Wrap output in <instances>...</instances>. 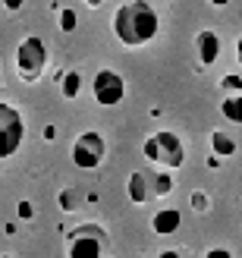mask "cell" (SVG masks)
I'll list each match as a JSON object with an SVG mask.
<instances>
[{
  "label": "cell",
  "instance_id": "obj_22",
  "mask_svg": "<svg viewBox=\"0 0 242 258\" xmlns=\"http://www.w3.org/2000/svg\"><path fill=\"white\" fill-rule=\"evenodd\" d=\"M236 50H239V57H242V38H239V41H236Z\"/></svg>",
  "mask_w": 242,
  "mask_h": 258
},
{
  "label": "cell",
  "instance_id": "obj_15",
  "mask_svg": "<svg viewBox=\"0 0 242 258\" xmlns=\"http://www.w3.org/2000/svg\"><path fill=\"white\" fill-rule=\"evenodd\" d=\"M173 192V173L154 170V196H170Z\"/></svg>",
  "mask_w": 242,
  "mask_h": 258
},
{
  "label": "cell",
  "instance_id": "obj_20",
  "mask_svg": "<svg viewBox=\"0 0 242 258\" xmlns=\"http://www.w3.org/2000/svg\"><path fill=\"white\" fill-rule=\"evenodd\" d=\"M205 258H233V252H230V249H211Z\"/></svg>",
  "mask_w": 242,
  "mask_h": 258
},
{
  "label": "cell",
  "instance_id": "obj_7",
  "mask_svg": "<svg viewBox=\"0 0 242 258\" xmlns=\"http://www.w3.org/2000/svg\"><path fill=\"white\" fill-rule=\"evenodd\" d=\"M92 92H95V101L101 107H117L126 98V79L113 70H101L92 82Z\"/></svg>",
  "mask_w": 242,
  "mask_h": 258
},
{
  "label": "cell",
  "instance_id": "obj_6",
  "mask_svg": "<svg viewBox=\"0 0 242 258\" xmlns=\"http://www.w3.org/2000/svg\"><path fill=\"white\" fill-rule=\"evenodd\" d=\"M104 158H107V142L95 129H88V133H82L72 142V164L82 167V170H95V167H101Z\"/></svg>",
  "mask_w": 242,
  "mask_h": 258
},
{
  "label": "cell",
  "instance_id": "obj_21",
  "mask_svg": "<svg viewBox=\"0 0 242 258\" xmlns=\"http://www.w3.org/2000/svg\"><path fill=\"white\" fill-rule=\"evenodd\" d=\"M160 258H180V252H173V249H170V252H164Z\"/></svg>",
  "mask_w": 242,
  "mask_h": 258
},
{
  "label": "cell",
  "instance_id": "obj_5",
  "mask_svg": "<svg viewBox=\"0 0 242 258\" xmlns=\"http://www.w3.org/2000/svg\"><path fill=\"white\" fill-rule=\"evenodd\" d=\"M25 142V120L13 104H0V158H13Z\"/></svg>",
  "mask_w": 242,
  "mask_h": 258
},
{
  "label": "cell",
  "instance_id": "obj_10",
  "mask_svg": "<svg viewBox=\"0 0 242 258\" xmlns=\"http://www.w3.org/2000/svg\"><path fill=\"white\" fill-rule=\"evenodd\" d=\"M180 211L176 208H160L154 217H151V230H154L157 236H170V233H176L180 230Z\"/></svg>",
  "mask_w": 242,
  "mask_h": 258
},
{
  "label": "cell",
  "instance_id": "obj_18",
  "mask_svg": "<svg viewBox=\"0 0 242 258\" xmlns=\"http://www.w3.org/2000/svg\"><path fill=\"white\" fill-rule=\"evenodd\" d=\"M192 208L195 211H205L208 208V196H205V192H195V196H192Z\"/></svg>",
  "mask_w": 242,
  "mask_h": 258
},
{
  "label": "cell",
  "instance_id": "obj_11",
  "mask_svg": "<svg viewBox=\"0 0 242 258\" xmlns=\"http://www.w3.org/2000/svg\"><path fill=\"white\" fill-rule=\"evenodd\" d=\"M211 148H214V158H233L239 145H236L233 136L223 133V129H214L211 133Z\"/></svg>",
  "mask_w": 242,
  "mask_h": 258
},
{
  "label": "cell",
  "instance_id": "obj_3",
  "mask_svg": "<svg viewBox=\"0 0 242 258\" xmlns=\"http://www.w3.org/2000/svg\"><path fill=\"white\" fill-rule=\"evenodd\" d=\"M44 67H47V44L38 35L22 38L16 47V76L22 82H35V79H41Z\"/></svg>",
  "mask_w": 242,
  "mask_h": 258
},
{
  "label": "cell",
  "instance_id": "obj_17",
  "mask_svg": "<svg viewBox=\"0 0 242 258\" xmlns=\"http://www.w3.org/2000/svg\"><path fill=\"white\" fill-rule=\"evenodd\" d=\"M60 29L63 32H72L75 29V10H63L60 13Z\"/></svg>",
  "mask_w": 242,
  "mask_h": 258
},
{
  "label": "cell",
  "instance_id": "obj_4",
  "mask_svg": "<svg viewBox=\"0 0 242 258\" xmlns=\"http://www.w3.org/2000/svg\"><path fill=\"white\" fill-rule=\"evenodd\" d=\"M107 233L95 224H82L66 236V258H104Z\"/></svg>",
  "mask_w": 242,
  "mask_h": 258
},
{
  "label": "cell",
  "instance_id": "obj_1",
  "mask_svg": "<svg viewBox=\"0 0 242 258\" xmlns=\"http://www.w3.org/2000/svg\"><path fill=\"white\" fill-rule=\"evenodd\" d=\"M157 32H160V16L145 0H129L113 16V35L126 47H142L148 41H154Z\"/></svg>",
  "mask_w": 242,
  "mask_h": 258
},
{
  "label": "cell",
  "instance_id": "obj_19",
  "mask_svg": "<svg viewBox=\"0 0 242 258\" xmlns=\"http://www.w3.org/2000/svg\"><path fill=\"white\" fill-rule=\"evenodd\" d=\"M32 214H35L32 202H19V221H32Z\"/></svg>",
  "mask_w": 242,
  "mask_h": 258
},
{
  "label": "cell",
  "instance_id": "obj_13",
  "mask_svg": "<svg viewBox=\"0 0 242 258\" xmlns=\"http://www.w3.org/2000/svg\"><path fill=\"white\" fill-rule=\"evenodd\" d=\"M220 113L230 123H242V95H230V98H223V104H220Z\"/></svg>",
  "mask_w": 242,
  "mask_h": 258
},
{
  "label": "cell",
  "instance_id": "obj_14",
  "mask_svg": "<svg viewBox=\"0 0 242 258\" xmlns=\"http://www.w3.org/2000/svg\"><path fill=\"white\" fill-rule=\"evenodd\" d=\"M82 208V189H63L60 192V211H79Z\"/></svg>",
  "mask_w": 242,
  "mask_h": 258
},
{
  "label": "cell",
  "instance_id": "obj_23",
  "mask_svg": "<svg viewBox=\"0 0 242 258\" xmlns=\"http://www.w3.org/2000/svg\"><path fill=\"white\" fill-rule=\"evenodd\" d=\"M239 67H242V57H239Z\"/></svg>",
  "mask_w": 242,
  "mask_h": 258
},
{
  "label": "cell",
  "instance_id": "obj_12",
  "mask_svg": "<svg viewBox=\"0 0 242 258\" xmlns=\"http://www.w3.org/2000/svg\"><path fill=\"white\" fill-rule=\"evenodd\" d=\"M60 92H63V98H79V92H82V73L79 70H69V73H63V79H60Z\"/></svg>",
  "mask_w": 242,
  "mask_h": 258
},
{
  "label": "cell",
  "instance_id": "obj_8",
  "mask_svg": "<svg viewBox=\"0 0 242 258\" xmlns=\"http://www.w3.org/2000/svg\"><path fill=\"white\" fill-rule=\"evenodd\" d=\"M126 196H129L135 205H145L151 196H154V170H135L126 179Z\"/></svg>",
  "mask_w": 242,
  "mask_h": 258
},
{
  "label": "cell",
  "instance_id": "obj_16",
  "mask_svg": "<svg viewBox=\"0 0 242 258\" xmlns=\"http://www.w3.org/2000/svg\"><path fill=\"white\" fill-rule=\"evenodd\" d=\"M220 88H223V92H242V76H223Z\"/></svg>",
  "mask_w": 242,
  "mask_h": 258
},
{
  "label": "cell",
  "instance_id": "obj_9",
  "mask_svg": "<svg viewBox=\"0 0 242 258\" xmlns=\"http://www.w3.org/2000/svg\"><path fill=\"white\" fill-rule=\"evenodd\" d=\"M195 50H198L201 67L217 63V57H220V38H217V32H211V29L198 32V35H195Z\"/></svg>",
  "mask_w": 242,
  "mask_h": 258
},
{
  "label": "cell",
  "instance_id": "obj_2",
  "mask_svg": "<svg viewBox=\"0 0 242 258\" xmlns=\"http://www.w3.org/2000/svg\"><path fill=\"white\" fill-rule=\"evenodd\" d=\"M142 154L157 167V170H180L183 161H186V145H183V139L176 136V133H167V129H160V133L154 136H148L145 139V145H142Z\"/></svg>",
  "mask_w": 242,
  "mask_h": 258
}]
</instances>
